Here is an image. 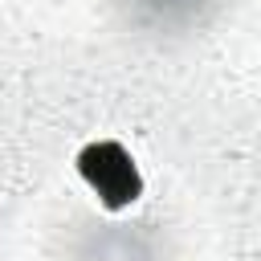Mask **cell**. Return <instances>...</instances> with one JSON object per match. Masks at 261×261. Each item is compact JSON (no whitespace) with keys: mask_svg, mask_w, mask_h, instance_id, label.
<instances>
[{"mask_svg":"<svg viewBox=\"0 0 261 261\" xmlns=\"http://www.w3.org/2000/svg\"><path fill=\"white\" fill-rule=\"evenodd\" d=\"M77 167L86 175V184L102 196L106 208H122L139 196V171L130 163V155L118 147V143H94L77 155Z\"/></svg>","mask_w":261,"mask_h":261,"instance_id":"6da1fadb","label":"cell"}]
</instances>
